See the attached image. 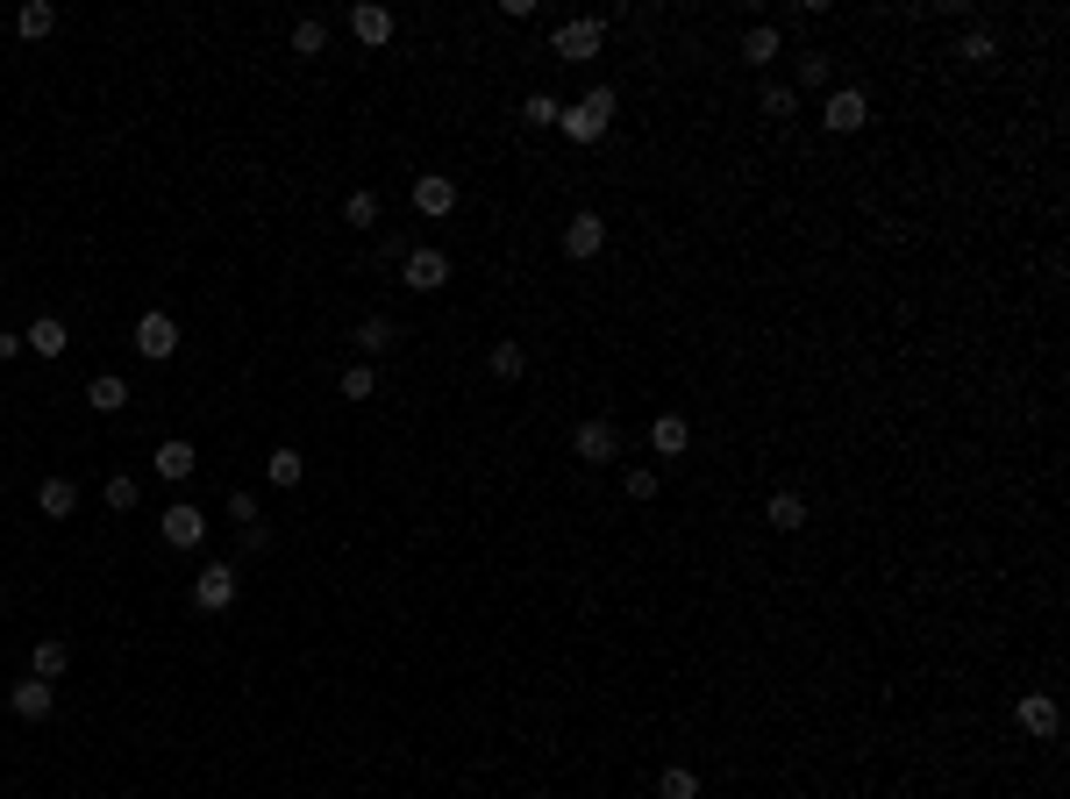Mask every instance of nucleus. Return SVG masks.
Masks as SVG:
<instances>
[{
	"label": "nucleus",
	"instance_id": "nucleus-1",
	"mask_svg": "<svg viewBox=\"0 0 1070 799\" xmlns=\"http://www.w3.org/2000/svg\"><path fill=\"white\" fill-rule=\"evenodd\" d=\"M614 115H622V94H614V86H593L585 100H571V108L556 115V129H564L571 143H599V136L614 129Z\"/></svg>",
	"mask_w": 1070,
	"mask_h": 799
},
{
	"label": "nucleus",
	"instance_id": "nucleus-2",
	"mask_svg": "<svg viewBox=\"0 0 1070 799\" xmlns=\"http://www.w3.org/2000/svg\"><path fill=\"white\" fill-rule=\"evenodd\" d=\"M599 43H607V14H571L550 29V57H564V65H593Z\"/></svg>",
	"mask_w": 1070,
	"mask_h": 799
},
{
	"label": "nucleus",
	"instance_id": "nucleus-3",
	"mask_svg": "<svg viewBox=\"0 0 1070 799\" xmlns=\"http://www.w3.org/2000/svg\"><path fill=\"white\" fill-rule=\"evenodd\" d=\"M236 593H244V571L221 557V564H201L193 571V607L201 614H229L236 607Z\"/></svg>",
	"mask_w": 1070,
	"mask_h": 799
},
{
	"label": "nucleus",
	"instance_id": "nucleus-4",
	"mask_svg": "<svg viewBox=\"0 0 1070 799\" xmlns=\"http://www.w3.org/2000/svg\"><path fill=\"white\" fill-rule=\"evenodd\" d=\"M622 421H614V414H593V421H579V429H571V457H579V464H614V457H622Z\"/></svg>",
	"mask_w": 1070,
	"mask_h": 799
},
{
	"label": "nucleus",
	"instance_id": "nucleus-5",
	"mask_svg": "<svg viewBox=\"0 0 1070 799\" xmlns=\"http://www.w3.org/2000/svg\"><path fill=\"white\" fill-rule=\"evenodd\" d=\"M400 285H407V293H443V285H450V250H435V244L407 250V258H400Z\"/></svg>",
	"mask_w": 1070,
	"mask_h": 799
},
{
	"label": "nucleus",
	"instance_id": "nucleus-6",
	"mask_svg": "<svg viewBox=\"0 0 1070 799\" xmlns=\"http://www.w3.org/2000/svg\"><path fill=\"white\" fill-rule=\"evenodd\" d=\"M864 122H871V94H864V86H835L828 108H821V129L828 136H856Z\"/></svg>",
	"mask_w": 1070,
	"mask_h": 799
},
{
	"label": "nucleus",
	"instance_id": "nucleus-7",
	"mask_svg": "<svg viewBox=\"0 0 1070 799\" xmlns=\"http://www.w3.org/2000/svg\"><path fill=\"white\" fill-rule=\"evenodd\" d=\"M8 706H14V721H51L57 714V685L29 671V678H14V685H8Z\"/></svg>",
	"mask_w": 1070,
	"mask_h": 799
},
{
	"label": "nucleus",
	"instance_id": "nucleus-8",
	"mask_svg": "<svg viewBox=\"0 0 1070 799\" xmlns=\"http://www.w3.org/2000/svg\"><path fill=\"white\" fill-rule=\"evenodd\" d=\"M1014 721L1035 735V743H1049V735L1063 728V706H1057V692H1020V700H1014Z\"/></svg>",
	"mask_w": 1070,
	"mask_h": 799
},
{
	"label": "nucleus",
	"instance_id": "nucleus-9",
	"mask_svg": "<svg viewBox=\"0 0 1070 799\" xmlns=\"http://www.w3.org/2000/svg\"><path fill=\"white\" fill-rule=\"evenodd\" d=\"M150 472H158L164 486H179V478H193V472H201V450H193L186 435H164V443L150 450Z\"/></svg>",
	"mask_w": 1070,
	"mask_h": 799
},
{
	"label": "nucleus",
	"instance_id": "nucleus-10",
	"mask_svg": "<svg viewBox=\"0 0 1070 799\" xmlns=\"http://www.w3.org/2000/svg\"><path fill=\"white\" fill-rule=\"evenodd\" d=\"M599 244H607V222H599L593 207H579V215L564 222V258L585 264V258H599Z\"/></svg>",
	"mask_w": 1070,
	"mask_h": 799
},
{
	"label": "nucleus",
	"instance_id": "nucleus-11",
	"mask_svg": "<svg viewBox=\"0 0 1070 799\" xmlns=\"http://www.w3.org/2000/svg\"><path fill=\"white\" fill-rule=\"evenodd\" d=\"M136 350H143L150 365H164V357L179 350V322H172V314H164V307H150L143 322H136Z\"/></svg>",
	"mask_w": 1070,
	"mask_h": 799
},
{
	"label": "nucleus",
	"instance_id": "nucleus-12",
	"mask_svg": "<svg viewBox=\"0 0 1070 799\" xmlns=\"http://www.w3.org/2000/svg\"><path fill=\"white\" fill-rule=\"evenodd\" d=\"M158 536L172 542V550H201L207 515H201V507H186V500H179V507H164V515H158Z\"/></svg>",
	"mask_w": 1070,
	"mask_h": 799
},
{
	"label": "nucleus",
	"instance_id": "nucleus-13",
	"mask_svg": "<svg viewBox=\"0 0 1070 799\" xmlns=\"http://www.w3.org/2000/svg\"><path fill=\"white\" fill-rule=\"evenodd\" d=\"M450 207H457V179H450V172H421V179H414V215L443 222Z\"/></svg>",
	"mask_w": 1070,
	"mask_h": 799
},
{
	"label": "nucleus",
	"instance_id": "nucleus-14",
	"mask_svg": "<svg viewBox=\"0 0 1070 799\" xmlns=\"http://www.w3.org/2000/svg\"><path fill=\"white\" fill-rule=\"evenodd\" d=\"M350 343H357L365 357H393V350H400V322H393V314H365V322L350 328Z\"/></svg>",
	"mask_w": 1070,
	"mask_h": 799
},
{
	"label": "nucleus",
	"instance_id": "nucleus-15",
	"mask_svg": "<svg viewBox=\"0 0 1070 799\" xmlns=\"http://www.w3.org/2000/svg\"><path fill=\"white\" fill-rule=\"evenodd\" d=\"M22 343H29V357H51V365H57V357L72 350V328L57 322V314H36V322L22 328Z\"/></svg>",
	"mask_w": 1070,
	"mask_h": 799
},
{
	"label": "nucleus",
	"instance_id": "nucleus-16",
	"mask_svg": "<svg viewBox=\"0 0 1070 799\" xmlns=\"http://www.w3.org/2000/svg\"><path fill=\"white\" fill-rule=\"evenodd\" d=\"M350 36L371 43V51H379V43H393V8H379V0H357V8H350Z\"/></svg>",
	"mask_w": 1070,
	"mask_h": 799
},
{
	"label": "nucleus",
	"instance_id": "nucleus-17",
	"mask_svg": "<svg viewBox=\"0 0 1070 799\" xmlns=\"http://www.w3.org/2000/svg\"><path fill=\"white\" fill-rule=\"evenodd\" d=\"M86 407H94V414H122V407H129V379H122V371L86 379Z\"/></svg>",
	"mask_w": 1070,
	"mask_h": 799
},
{
	"label": "nucleus",
	"instance_id": "nucleus-18",
	"mask_svg": "<svg viewBox=\"0 0 1070 799\" xmlns=\"http://www.w3.org/2000/svg\"><path fill=\"white\" fill-rule=\"evenodd\" d=\"M685 443H692V421L685 414H657L650 421V450H657V457H685Z\"/></svg>",
	"mask_w": 1070,
	"mask_h": 799
},
{
	"label": "nucleus",
	"instance_id": "nucleus-19",
	"mask_svg": "<svg viewBox=\"0 0 1070 799\" xmlns=\"http://www.w3.org/2000/svg\"><path fill=\"white\" fill-rule=\"evenodd\" d=\"M36 507L51 521H72V515H79V486H72V478H43V486H36Z\"/></svg>",
	"mask_w": 1070,
	"mask_h": 799
},
{
	"label": "nucleus",
	"instance_id": "nucleus-20",
	"mask_svg": "<svg viewBox=\"0 0 1070 799\" xmlns=\"http://www.w3.org/2000/svg\"><path fill=\"white\" fill-rule=\"evenodd\" d=\"M764 521H771L778 536H800L807 529V500L800 493H771V500H764Z\"/></svg>",
	"mask_w": 1070,
	"mask_h": 799
},
{
	"label": "nucleus",
	"instance_id": "nucleus-21",
	"mask_svg": "<svg viewBox=\"0 0 1070 799\" xmlns=\"http://www.w3.org/2000/svg\"><path fill=\"white\" fill-rule=\"evenodd\" d=\"M778 51H786V36H778L771 22H757V29H743V65H778Z\"/></svg>",
	"mask_w": 1070,
	"mask_h": 799
},
{
	"label": "nucleus",
	"instance_id": "nucleus-22",
	"mask_svg": "<svg viewBox=\"0 0 1070 799\" xmlns=\"http://www.w3.org/2000/svg\"><path fill=\"white\" fill-rule=\"evenodd\" d=\"M264 478H271V486H279V493H293L300 478H307V457H300L293 443H279V450H271V457H264Z\"/></svg>",
	"mask_w": 1070,
	"mask_h": 799
},
{
	"label": "nucleus",
	"instance_id": "nucleus-23",
	"mask_svg": "<svg viewBox=\"0 0 1070 799\" xmlns=\"http://www.w3.org/2000/svg\"><path fill=\"white\" fill-rule=\"evenodd\" d=\"M29 671H36V678H51V685H57V678L72 671V650H65V643H57V636H43L36 650H29Z\"/></svg>",
	"mask_w": 1070,
	"mask_h": 799
},
{
	"label": "nucleus",
	"instance_id": "nucleus-24",
	"mask_svg": "<svg viewBox=\"0 0 1070 799\" xmlns=\"http://www.w3.org/2000/svg\"><path fill=\"white\" fill-rule=\"evenodd\" d=\"M328 51V22L322 14H300L293 22V57H322Z\"/></svg>",
	"mask_w": 1070,
	"mask_h": 799
},
{
	"label": "nucleus",
	"instance_id": "nucleus-25",
	"mask_svg": "<svg viewBox=\"0 0 1070 799\" xmlns=\"http://www.w3.org/2000/svg\"><path fill=\"white\" fill-rule=\"evenodd\" d=\"M486 371H493V379H521V371H529V350H521V343H515V336H507V343H493V357H486Z\"/></svg>",
	"mask_w": 1070,
	"mask_h": 799
},
{
	"label": "nucleus",
	"instance_id": "nucleus-26",
	"mask_svg": "<svg viewBox=\"0 0 1070 799\" xmlns=\"http://www.w3.org/2000/svg\"><path fill=\"white\" fill-rule=\"evenodd\" d=\"M956 57H963V65H992V57H999V36H992V29H963Z\"/></svg>",
	"mask_w": 1070,
	"mask_h": 799
},
{
	"label": "nucleus",
	"instance_id": "nucleus-27",
	"mask_svg": "<svg viewBox=\"0 0 1070 799\" xmlns=\"http://www.w3.org/2000/svg\"><path fill=\"white\" fill-rule=\"evenodd\" d=\"M14 29H22L29 43H43V36H51V29H57V8H51V0H29V8L14 14Z\"/></svg>",
	"mask_w": 1070,
	"mask_h": 799
},
{
	"label": "nucleus",
	"instance_id": "nucleus-28",
	"mask_svg": "<svg viewBox=\"0 0 1070 799\" xmlns=\"http://www.w3.org/2000/svg\"><path fill=\"white\" fill-rule=\"evenodd\" d=\"M343 222H350V229H379V193L357 186L350 201H343Z\"/></svg>",
	"mask_w": 1070,
	"mask_h": 799
},
{
	"label": "nucleus",
	"instance_id": "nucleus-29",
	"mask_svg": "<svg viewBox=\"0 0 1070 799\" xmlns=\"http://www.w3.org/2000/svg\"><path fill=\"white\" fill-rule=\"evenodd\" d=\"M556 115H564L556 94H529V100H521V122H529V129H556Z\"/></svg>",
	"mask_w": 1070,
	"mask_h": 799
},
{
	"label": "nucleus",
	"instance_id": "nucleus-30",
	"mask_svg": "<svg viewBox=\"0 0 1070 799\" xmlns=\"http://www.w3.org/2000/svg\"><path fill=\"white\" fill-rule=\"evenodd\" d=\"M657 799H700V771H685V764H671V771L657 778Z\"/></svg>",
	"mask_w": 1070,
	"mask_h": 799
},
{
	"label": "nucleus",
	"instance_id": "nucleus-31",
	"mask_svg": "<svg viewBox=\"0 0 1070 799\" xmlns=\"http://www.w3.org/2000/svg\"><path fill=\"white\" fill-rule=\"evenodd\" d=\"M343 400H371V393H379V371H371V365H343Z\"/></svg>",
	"mask_w": 1070,
	"mask_h": 799
},
{
	"label": "nucleus",
	"instance_id": "nucleus-32",
	"mask_svg": "<svg viewBox=\"0 0 1070 799\" xmlns=\"http://www.w3.org/2000/svg\"><path fill=\"white\" fill-rule=\"evenodd\" d=\"M100 500H108L115 515H122V507H136V500H143V486H136L129 472H108V486H100Z\"/></svg>",
	"mask_w": 1070,
	"mask_h": 799
},
{
	"label": "nucleus",
	"instance_id": "nucleus-33",
	"mask_svg": "<svg viewBox=\"0 0 1070 799\" xmlns=\"http://www.w3.org/2000/svg\"><path fill=\"white\" fill-rule=\"evenodd\" d=\"M835 79V57L828 51H800V86H828ZM800 86H792V94H800Z\"/></svg>",
	"mask_w": 1070,
	"mask_h": 799
},
{
	"label": "nucleus",
	"instance_id": "nucleus-34",
	"mask_svg": "<svg viewBox=\"0 0 1070 799\" xmlns=\"http://www.w3.org/2000/svg\"><path fill=\"white\" fill-rule=\"evenodd\" d=\"M628 500H657V486H664V478H657V464H628Z\"/></svg>",
	"mask_w": 1070,
	"mask_h": 799
},
{
	"label": "nucleus",
	"instance_id": "nucleus-35",
	"mask_svg": "<svg viewBox=\"0 0 1070 799\" xmlns=\"http://www.w3.org/2000/svg\"><path fill=\"white\" fill-rule=\"evenodd\" d=\"M764 115H771V122H792V115H800V94H792V86H764Z\"/></svg>",
	"mask_w": 1070,
	"mask_h": 799
},
{
	"label": "nucleus",
	"instance_id": "nucleus-36",
	"mask_svg": "<svg viewBox=\"0 0 1070 799\" xmlns=\"http://www.w3.org/2000/svg\"><path fill=\"white\" fill-rule=\"evenodd\" d=\"M229 521L250 529V521H258V493H229Z\"/></svg>",
	"mask_w": 1070,
	"mask_h": 799
},
{
	"label": "nucleus",
	"instance_id": "nucleus-37",
	"mask_svg": "<svg viewBox=\"0 0 1070 799\" xmlns=\"http://www.w3.org/2000/svg\"><path fill=\"white\" fill-rule=\"evenodd\" d=\"M244 550H250V557L271 550V529H264V521H250V529H244Z\"/></svg>",
	"mask_w": 1070,
	"mask_h": 799
},
{
	"label": "nucleus",
	"instance_id": "nucleus-38",
	"mask_svg": "<svg viewBox=\"0 0 1070 799\" xmlns=\"http://www.w3.org/2000/svg\"><path fill=\"white\" fill-rule=\"evenodd\" d=\"M22 350H29V343L14 336V328H0V365H14V357H22Z\"/></svg>",
	"mask_w": 1070,
	"mask_h": 799
}]
</instances>
